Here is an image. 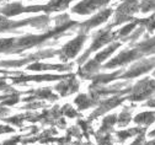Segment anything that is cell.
<instances>
[{"instance_id":"31","label":"cell","mask_w":155,"mask_h":145,"mask_svg":"<svg viewBox=\"0 0 155 145\" xmlns=\"http://www.w3.org/2000/svg\"><path fill=\"white\" fill-rule=\"evenodd\" d=\"M62 112H63L67 117H70V118H73V117H76V116H78L76 111H75L74 108H71L69 105H65V106L62 108Z\"/></svg>"},{"instance_id":"34","label":"cell","mask_w":155,"mask_h":145,"mask_svg":"<svg viewBox=\"0 0 155 145\" xmlns=\"http://www.w3.org/2000/svg\"><path fill=\"white\" fill-rule=\"evenodd\" d=\"M4 77H0V90H8V89H10V86L6 84V81L5 80H3Z\"/></svg>"},{"instance_id":"26","label":"cell","mask_w":155,"mask_h":145,"mask_svg":"<svg viewBox=\"0 0 155 145\" xmlns=\"http://www.w3.org/2000/svg\"><path fill=\"white\" fill-rule=\"evenodd\" d=\"M147 128H129V129H126V130H121V132H117V137L120 139V141H124L126 139L128 138H132L134 135H138L140 134L143 130H145Z\"/></svg>"},{"instance_id":"32","label":"cell","mask_w":155,"mask_h":145,"mask_svg":"<svg viewBox=\"0 0 155 145\" xmlns=\"http://www.w3.org/2000/svg\"><path fill=\"white\" fill-rule=\"evenodd\" d=\"M26 116H16V117H12V118H4L5 122H9V123H12V124H16V126H21L22 120L25 119Z\"/></svg>"},{"instance_id":"20","label":"cell","mask_w":155,"mask_h":145,"mask_svg":"<svg viewBox=\"0 0 155 145\" xmlns=\"http://www.w3.org/2000/svg\"><path fill=\"white\" fill-rule=\"evenodd\" d=\"M130 47L138 48L140 52L144 53V55H150L153 49L155 48V36L151 37V38L145 37L144 41H142V42H139V43H132Z\"/></svg>"},{"instance_id":"40","label":"cell","mask_w":155,"mask_h":145,"mask_svg":"<svg viewBox=\"0 0 155 145\" xmlns=\"http://www.w3.org/2000/svg\"><path fill=\"white\" fill-rule=\"evenodd\" d=\"M0 73H8V71H3V70H0Z\"/></svg>"},{"instance_id":"12","label":"cell","mask_w":155,"mask_h":145,"mask_svg":"<svg viewBox=\"0 0 155 145\" xmlns=\"http://www.w3.org/2000/svg\"><path fill=\"white\" fill-rule=\"evenodd\" d=\"M124 100H127V97H117V96H116V97H110V98H106V100L100 101L97 108H96V110L90 114L89 118H90V119H95L96 117H99V116H101V114L108 112L110 110L120 106Z\"/></svg>"},{"instance_id":"4","label":"cell","mask_w":155,"mask_h":145,"mask_svg":"<svg viewBox=\"0 0 155 145\" xmlns=\"http://www.w3.org/2000/svg\"><path fill=\"white\" fill-rule=\"evenodd\" d=\"M154 94H155V79L144 77L132 87L130 92L126 97L129 101H144L147 98H150Z\"/></svg>"},{"instance_id":"24","label":"cell","mask_w":155,"mask_h":145,"mask_svg":"<svg viewBox=\"0 0 155 145\" xmlns=\"http://www.w3.org/2000/svg\"><path fill=\"white\" fill-rule=\"evenodd\" d=\"M120 47H121V43H120V42H112V43H111L106 49H104V51H101L100 53L96 54L94 59H95L96 61H97L99 64H101L102 61H105V60H106V59H107V58H108V57H110V55H111L116 49L120 48Z\"/></svg>"},{"instance_id":"10","label":"cell","mask_w":155,"mask_h":145,"mask_svg":"<svg viewBox=\"0 0 155 145\" xmlns=\"http://www.w3.org/2000/svg\"><path fill=\"white\" fill-rule=\"evenodd\" d=\"M46 5H33V6H24L21 3H12L4 8H0V14L5 16H16L24 12H38L45 11Z\"/></svg>"},{"instance_id":"41","label":"cell","mask_w":155,"mask_h":145,"mask_svg":"<svg viewBox=\"0 0 155 145\" xmlns=\"http://www.w3.org/2000/svg\"><path fill=\"white\" fill-rule=\"evenodd\" d=\"M0 2H2V0H0Z\"/></svg>"},{"instance_id":"21","label":"cell","mask_w":155,"mask_h":145,"mask_svg":"<svg viewBox=\"0 0 155 145\" xmlns=\"http://www.w3.org/2000/svg\"><path fill=\"white\" fill-rule=\"evenodd\" d=\"M140 25V18H134L133 21H130L128 25H126L124 27H122L121 30H118V31H116V38L117 39H126L134 30H135V27L137 26H139Z\"/></svg>"},{"instance_id":"5","label":"cell","mask_w":155,"mask_h":145,"mask_svg":"<svg viewBox=\"0 0 155 145\" xmlns=\"http://www.w3.org/2000/svg\"><path fill=\"white\" fill-rule=\"evenodd\" d=\"M144 57V53L140 52L138 48L135 47H132V49H126V51H122L118 55H116L113 59H111L108 63H106L104 65L105 69H113V68H117V67H123V65H127L132 61H135V60H139Z\"/></svg>"},{"instance_id":"38","label":"cell","mask_w":155,"mask_h":145,"mask_svg":"<svg viewBox=\"0 0 155 145\" xmlns=\"http://www.w3.org/2000/svg\"><path fill=\"white\" fill-rule=\"evenodd\" d=\"M149 137H155V130L150 132V133H149Z\"/></svg>"},{"instance_id":"1","label":"cell","mask_w":155,"mask_h":145,"mask_svg":"<svg viewBox=\"0 0 155 145\" xmlns=\"http://www.w3.org/2000/svg\"><path fill=\"white\" fill-rule=\"evenodd\" d=\"M49 21H51V18L48 17V15L26 18L24 21H11V20H8L4 16H0V32L15 31L16 28L22 27V26H33L36 28H45L48 26Z\"/></svg>"},{"instance_id":"17","label":"cell","mask_w":155,"mask_h":145,"mask_svg":"<svg viewBox=\"0 0 155 145\" xmlns=\"http://www.w3.org/2000/svg\"><path fill=\"white\" fill-rule=\"evenodd\" d=\"M123 74L122 70H117L112 74H99V75H94L91 79H92V84L94 86H102V85H106L108 82L118 79L121 75Z\"/></svg>"},{"instance_id":"25","label":"cell","mask_w":155,"mask_h":145,"mask_svg":"<svg viewBox=\"0 0 155 145\" xmlns=\"http://www.w3.org/2000/svg\"><path fill=\"white\" fill-rule=\"evenodd\" d=\"M117 120H118V118H117V116H116V114H111V116L105 117L104 120H102V126H101V129H100L99 133H101V134L108 133L112 129V127L114 126L116 123H117Z\"/></svg>"},{"instance_id":"28","label":"cell","mask_w":155,"mask_h":145,"mask_svg":"<svg viewBox=\"0 0 155 145\" xmlns=\"http://www.w3.org/2000/svg\"><path fill=\"white\" fill-rule=\"evenodd\" d=\"M130 119H132V110H130V107H124L123 111L121 112V114L118 116L117 123L120 127H126L130 122Z\"/></svg>"},{"instance_id":"14","label":"cell","mask_w":155,"mask_h":145,"mask_svg":"<svg viewBox=\"0 0 155 145\" xmlns=\"http://www.w3.org/2000/svg\"><path fill=\"white\" fill-rule=\"evenodd\" d=\"M55 91L61 94V96H68L79 90V81L75 79V75L71 74V76L62 80L55 87Z\"/></svg>"},{"instance_id":"15","label":"cell","mask_w":155,"mask_h":145,"mask_svg":"<svg viewBox=\"0 0 155 145\" xmlns=\"http://www.w3.org/2000/svg\"><path fill=\"white\" fill-rule=\"evenodd\" d=\"M73 68V64H43L36 61L27 65V70L32 71H42V70H58V71H68Z\"/></svg>"},{"instance_id":"33","label":"cell","mask_w":155,"mask_h":145,"mask_svg":"<svg viewBox=\"0 0 155 145\" xmlns=\"http://www.w3.org/2000/svg\"><path fill=\"white\" fill-rule=\"evenodd\" d=\"M20 138L21 137H16V138H14V139H10V140H6L3 145H16L17 144V141L20 140Z\"/></svg>"},{"instance_id":"7","label":"cell","mask_w":155,"mask_h":145,"mask_svg":"<svg viewBox=\"0 0 155 145\" xmlns=\"http://www.w3.org/2000/svg\"><path fill=\"white\" fill-rule=\"evenodd\" d=\"M59 54V51H52V49H45V51H40L35 54H30L28 57L24 58V59H20V60H3L0 61V67H14V68H17V67H22V65H26L28 63H36L40 59H46V58H52L54 55H58Z\"/></svg>"},{"instance_id":"18","label":"cell","mask_w":155,"mask_h":145,"mask_svg":"<svg viewBox=\"0 0 155 145\" xmlns=\"http://www.w3.org/2000/svg\"><path fill=\"white\" fill-rule=\"evenodd\" d=\"M74 102H75V105L78 106V108H79V110H87L90 107H94L96 105H99L100 101L95 100L94 97L87 96L85 94H81V95H79V96L75 98Z\"/></svg>"},{"instance_id":"22","label":"cell","mask_w":155,"mask_h":145,"mask_svg":"<svg viewBox=\"0 0 155 145\" xmlns=\"http://www.w3.org/2000/svg\"><path fill=\"white\" fill-rule=\"evenodd\" d=\"M70 2L71 0H51V2L46 5L45 12L46 14H51V12H54V11L65 10L69 6Z\"/></svg>"},{"instance_id":"39","label":"cell","mask_w":155,"mask_h":145,"mask_svg":"<svg viewBox=\"0 0 155 145\" xmlns=\"http://www.w3.org/2000/svg\"><path fill=\"white\" fill-rule=\"evenodd\" d=\"M153 76H154V77H155V70H154V71H153Z\"/></svg>"},{"instance_id":"8","label":"cell","mask_w":155,"mask_h":145,"mask_svg":"<svg viewBox=\"0 0 155 145\" xmlns=\"http://www.w3.org/2000/svg\"><path fill=\"white\" fill-rule=\"evenodd\" d=\"M155 68V57L151 58H142L139 61H137L135 64H133L127 71H124L120 79H134L138 77L143 74L149 73L151 69Z\"/></svg>"},{"instance_id":"30","label":"cell","mask_w":155,"mask_h":145,"mask_svg":"<svg viewBox=\"0 0 155 145\" xmlns=\"http://www.w3.org/2000/svg\"><path fill=\"white\" fill-rule=\"evenodd\" d=\"M18 95H20V92H16V94H14L11 96H8L6 100H4L2 102V105L3 106H12V105H15V103L18 102Z\"/></svg>"},{"instance_id":"29","label":"cell","mask_w":155,"mask_h":145,"mask_svg":"<svg viewBox=\"0 0 155 145\" xmlns=\"http://www.w3.org/2000/svg\"><path fill=\"white\" fill-rule=\"evenodd\" d=\"M140 11L147 14L149 11H155V0H142Z\"/></svg>"},{"instance_id":"6","label":"cell","mask_w":155,"mask_h":145,"mask_svg":"<svg viewBox=\"0 0 155 145\" xmlns=\"http://www.w3.org/2000/svg\"><path fill=\"white\" fill-rule=\"evenodd\" d=\"M86 38H87L86 33L80 32L74 39L69 41V42L62 49H59V54H58V55H59V59L63 60V61H67L69 59L75 58L76 54L79 53L80 49L83 48L84 43L86 42Z\"/></svg>"},{"instance_id":"9","label":"cell","mask_w":155,"mask_h":145,"mask_svg":"<svg viewBox=\"0 0 155 145\" xmlns=\"http://www.w3.org/2000/svg\"><path fill=\"white\" fill-rule=\"evenodd\" d=\"M110 2L111 0H83L71 9V12L78 15H90L94 11L107 5Z\"/></svg>"},{"instance_id":"3","label":"cell","mask_w":155,"mask_h":145,"mask_svg":"<svg viewBox=\"0 0 155 145\" xmlns=\"http://www.w3.org/2000/svg\"><path fill=\"white\" fill-rule=\"evenodd\" d=\"M114 39H117V38H116V32H112L110 26H107V27L104 28V30L97 31V32L94 35L92 44L89 47V49H87L79 59H78V64H83L84 61L89 58V55H90L91 53H94V52H96L97 49H100L101 47H104V46L111 43L112 41H114Z\"/></svg>"},{"instance_id":"27","label":"cell","mask_w":155,"mask_h":145,"mask_svg":"<svg viewBox=\"0 0 155 145\" xmlns=\"http://www.w3.org/2000/svg\"><path fill=\"white\" fill-rule=\"evenodd\" d=\"M16 38H0V53H12Z\"/></svg>"},{"instance_id":"19","label":"cell","mask_w":155,"mask_h":145,"mask_svg":"<svg viewBox=\"0 0 155 145\" xmlns=\"http://www.w3.org/2000/svg\"><path fill=\"white\" fill-rule=\"evenodd\" d=\"M30 94H33V96L24 98V101H32L36 98H47V100H52V101L58 100V96L52 92L51 87H43V89H38L36 91H30Z\"/></svg>"},{"instance_id":"23","label":"cell","mask_w":155,"mask_h":145,"mask_svg":"<svg viewBox=\"0 0 155 145\" xmlns=\"http://www.w3.org/2000/svg\"><path fill=\"white\" fill-rule=\"evenodd\" d=\"M134 122L140 126H150L155 122V112L154 111H147V112H142L139 114H137L134 117Z\"/></svg>"},{"instance_id":"11","label":"cell","mask_w":155,"mask_h":145,"mask_svg":"<svg viewBox=\"0 0 155 145\" xmlns=\"http://www.w3.org/2000/svg\"><path fill=\"white\" fill-rule=\"evenodd\" d=\"M113 14V10L112 9H105V10H101L99 14H96L95 16H92L90 20L87 21L83 22V24H79V27H80V32H84L86 33L87 31L92 30L94 27H97L99 25L106 22L108 17Z\"/></svg>"},{"instance_id":"13","label":"cell","mask_w":155,"mask_h":145,"mask_svg":"<svg viewBox=\"0 0 155 145\" xmlns=\"http://www.w3.org/2000/svg\"><path fill=\"white\" fill-rule=\"evenodd\" d=\"M69 76H71V74H68V75H49V74H45V75H22L21 74L18 77H12V82L14 84H22V82H27V81H36V82L55 81V80H64Z\"/></svg>"},{"instance_id":"37","label":"cell","mask_w":155,"mask_h":145,"mask_svg":"<svg viewBox=\"0 0 155 145\" xmlns=\"http://www.w3.org/2000/svg\"><path fill=\"white\" fill-rule=\"evenodd\" d=\"M145 145H155V139H153V140L149 141V143H145Z\"/></svg>"},{"instance_id":"36","label":"cell","mask_w":155,"mask_h":145,"mask_svg":"<svg viewBox=\"0 0 155 145\" xmlns=\"http://www.w3.org/2000/svg\"><path fill=\"white\" fill-rule=\"evenodd\" d=\"M11 132H14L12 128L5 127V126H0V134H3V133H11Z\"/></svg>"},{"instance_id":"16","label":"cell","mask_w":155,"mask_h":145,"mask_svg":"<svg viewBox=\"0 0 155 145\" xmlns=\"http://www.w3.org/2000/svg\"><path fill=\"white\" fill-rule=\"evenodd\" d=\"M101 69V64H99L95 59L89 60L87 63L81 67L78 71V75H79L81 79H91L94 75L97 74V71Z\"/></svg>"},{"instance_id":"35","label":"cell","mask_w":155,"mask_h":145,"mask_svg":"<svg viewBox=\"0 0 155 145\" xmlns=\"http://www.w3.org/2000/svg\"><path fill=\"white\" fill-rule=\"evenodd\" d=\"M144 106H147V107H155V97H150V98L144 103Z\"/></svg>"},{"instance_id":"2","label":"cell","mask_w":155,"mask_h":145,"mask_svg":"<svg viewBox=\"0 0 155 145\" xmlns=\"http://www.w3.org/2000/svg\"><path fill=\"white\" fill-rule=\"evenodd\" d=\"M140 11V2L139 0H124V2L117 8L114 12V21L108 26L112 28L114 26H118L121 24L133 21V15Z\"/></svg>"}]
</instances>
